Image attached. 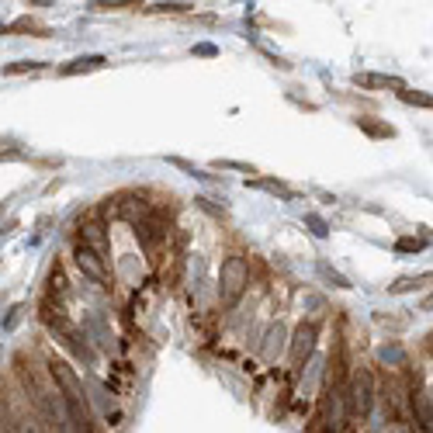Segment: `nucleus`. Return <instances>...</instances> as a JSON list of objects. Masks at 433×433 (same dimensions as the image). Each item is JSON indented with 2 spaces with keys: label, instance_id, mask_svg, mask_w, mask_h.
Segmentation results:
<instances>
[{
  "label": "nucleus",
  "instance_id": "1",
  "mask_svg": "<svg viewBox=\"0 0 433 433\" xmlns=\"http://www.w3.org/2000/svg\"><path fill=\"white\" fill-rule=\"evenodd\" d=\"M49 374L56 378V385H59V392H63V398H66L73 419L84 423V426H90V402H87V395H84V385H80L77 371H73L66 360L52 357V360H49Z\"/></svg>",
  "mask_w": 433,
  "mask_h": 433
},
{
  "label": "nucleus",
  "instance_id": "2",
  "mask_svg": "<svg viewBox=\"0 0 433 433\" xmlns=\"http://www.w3.org/2000/svg\"><path fill=\"white\" fill-rule=\"evenodd\" d=\"M250 288V264L243 257H226L219 271V302L222 309H233Z\"/></svg>",
  "mask_w": 433,
  "mask_h": 433
},
{
  "label": "nucleus",
  "instance_id": "3",
  "mask_svg": "<svg viewBox=\"0 0 433 433\" xmlns=\"http://www.w3.org/2000/svg\"><path fill=\"white\" fill-rule=\"evenodd\" d=\"M316 340H319V326H316V323H298V326H295V340H291V364H295V367H302V364L312 357Z\"/></svg>",
  "mask_w": 433,
  "mask_h": 433
},
{
  "label": "nucleus",
  "instance_id": "4",
  "mask_svg": "<svg viewBox=\"0 0 433 433\" xmlns=\"http://www.w3.org/2000/svg\"><path fill=\"white\" fill-rule=\"evenodd\" d=\"M77 267H80L90 281H97V285H104V281H108V267H104L101 253H97V250H90L87 243H80V247H77Z\"/></svg>",
  "mask_w": 433,
  "mask_h": 433
},
{
  "label": "nucleus",
  "instance_id": "5",
  "mask_svg": "<svg viewBox=\"0 0 433 433\" xmlns=\"http://www.w3.org/2000/svg\"><path fill=\"white\" fill-rule=\"evenodd\" d=\"M371 402H374V385H371V374L364 371V374L357 378V385H354L350 409H354L357 416H367V412H371Z\"/></svg>",
  "mask_w": 433,
  "mask_h": 433
},
{
  "label": "nucleus",
  "instance_id": "6",
  "mask_svg": "<svg viewBox=\"0 0 433 433\" xmlns=\"http://www.w3.org/2000/svg\"><path fill=\"white\" fill-rule=\"evenodd\" d=\"M354 84L364 87V90H398V94L405 90V84L398 77H385V73H357Z\"/></svg>",
  "mask_w": 433,
  "mask_h": 433
},
{
  "label": "nucleus",
  "instance_id": "7",
  "mask_svg": "<svg viewBox=\"0 0 433 433\" xmlns=\"http://www.w3.org/2000/svg\"><path fill=\"white\" fill-rule=\"evenodd\" d=\"M412 412L419 416L423 433H433V405H430V395L419 392V378H416V388H412Z\"/></svg>",
  "mask_w": 433,
  "mask_h": 433
},
{
  "label": "nucleus",
  "instance_id": "8",
  "mask_svg": "<svg viewBox=\"0 0 433 433\" xmlns=\"http://www.w3.org/2000/svg\"><path fill=\"white\" fill-rule=\"evenodd\" d=\"M101 66H108V59H104V56H80V59H70L66 66H59V77L94 73V70H101Z\"/></svg>",
  "mask_w": 433,
  "mask_h": 433
},
{
  "label": "nucleus",
  "instance_id": "9",
  "mask_svg": "<svg viewBox=\"0 0 433 433\" xmlns=\"http://www.w3.org/2000/svg\"><path fill=\"white\" fill-rule=\"evenodd\" d=\"M285 350V326L281 323H274L271 329H267V336H264V347H260V354H264V360H278V354Z\"/></svg>",
  "mask_w": 433,
  "mask_h": 433
},
{
  "label": "nucleus",
  "instance_id": "10",
  "mask_svg": "<svg viewBox=\"0 0 433 433\" xmlns=\"http://www.w3.org/2000/svg\"><path fill=\"white\" fill-rule=\"evenodd\" d=\"M423 285H433V271L430 274H416V278H398V281H392V295H405V291H412V288H423Z\"/></svg>",
  "mask_w": 433,
  "mask_h": 433
},
{
  "label": "nucleus",
  "instance_id": "11",
  "mask_svg": "<svg viewBox=\"0 0 433 433\" xmlns=\"http://www.w3.org/2000/svg\"><path fill=\"white\" fill-rule=\"evenodd\" d=\"M357 128H364L367 135H374V139H392L395 135V128L392 125H381L378 118H367V115H360L357 118Z\"/></svg>",
  "mask_w": 433,
  "mask_h": 433
},
{
  "label": "nucleus",
  "instance_id": "12",
  "mask_svg": "<svg viewBox=\"0 0 433 433\" xmlns=\"http://www.w3.org/2000/svg\"><path fill=\"white\" fill-rule=\"evenodd\" d=\"M39 70H46V63H35V59H28V63H11V66H4V73H8V77H18V73H39Z\"/></svg>",
  "mask_w": 433,
  "mask_h": 433
},
{
  "label": "nucleus",
  "instance_id": "13",
  "mask_svg": "<svg viewBox=\"0 0 433 433\" xmlns=\"http://www.w3.org/2000/svg\"><path fill=\"white\" fill-rule=\"evenodd\" d=\"M0 433H18V423H15V416H11V405L0 398Z\"/></svg>",
  "mask_w": 433,
  "mask_h": 433
},
{
  "label": "nucleus",
  "instance_id": "14",
  "mask_svg": "<svg viewBox=\"0 0 433 433\" xmlns=\"http://www.w3.org/2000/svg\"><path fill=\"white\" fill-rule=\"evenodd\" d=\"M405 104H419V108H433V97L430 94H423V90H402L398 94Z\"/></svg>",
  "mask_w": 433,
  "mask_h": 433
},
{
  "label": "nucleus",
  "instance_id": "15",
  "mask_svg": "<svg viewBox=\"0 0 433 433\" xmlns=\"http://www.w3.org/2000/svg\"><path fill=\"white\" fill-rule=\"evenodd\" d=\"M319 274H323L329 285H336V288H350V281H347L343 274H336V271H333L329 264H323V260H319Z\"/></svg>",
  "mask_w": 433,
  "mask_h": 433
},
{
  "label": "nucleus",
  "instance_id": "16",
  "mask_svg": "<svg viewBox=\"0 0 433 433\" xmlns=\"http://www.w3.org/2000/svg\"><path fill=\"white\" fill-rule=\"evenodd\" d=\"M423 247H426V240H412V236H405V240H398V243H395V250H398V253H419Z\"/></svg>",
  "mask_w": 433,
  "mask_h": 433
},
{
  "label": "nucleus",
  "instance_id": "17",
  "mask_svg": "<svg viewBox=\"0 0 433 433\" xmlns=\"http://www.w3.org/2000/svg\"><path fill=\"white\" fill-rule=\"evenodd\" d=\"M215 166H226V170H243V173H253V166H250V163H236V160H219Z\"/></svg>",
  "mask_w": 433,
  "mask_h": 433
},
{
  "label": "nucleus",
  "instance_id": "18",
  "mask_svg": "<svg viewBox=\"0 0 433 433\" xmlns=\"http://www.w3.org/2000/svg\"><path fill=\"white\" fill-rule=\"evenodd\" d=\"M305 222L316 229V236H326V233H329V229H326V222L319 219V215H305Z\"/></svg>",
  "mask_w": 433,
  "mask_h": 433
},
{
  "label": "nucleus",
  "instance_id": "19",
  "mask_svg": "<svg viewBox=\"0 0 433 433\" xmlns=\"http://www.w3.org/2000/svg\"><path fill=\"white\" fill-rule=\"evenodd\" d=\"M149 11H173L177 15V11H194V8L191 4H153Z\"/></svg>",
  "mask_w": 433,
  "mask_h": 433
},
{
  "label": "nucleus",
  "instance_id": "20",
  "mask_svg": "<svg viewBox=\"0 0 433 433\" xmlns=\"http://www.w3.org/2000/svg\"><path fill=\"white\" fill-rule=\"evenodd\" d=\"M194 52H198V56H215V46H198Z\"/></svg>",
  "mask_w": 433,
  "mask_h": 433
},
{
  "label": "nucleus",
  "instance_id": "21",
  "mask_svg": "<svg viewBox=\"0 0 433 433\" xmlns=\"http://www.w3.org/2000/svg\"><path fill=\"white\" fill-rule=\"evenodd\" d=\"M423 309H433V295H430V298H423Z\"/></svg>",
  "mask_w": 433,
  "mask_h": 433
},
{
  "label": "nucleus",
  "instance_id": "22",
  "mask_svg": "<svg viewBox=\"0 0 433 433\" xmlns=\"http://www.w3.org/2000/svg\"><path fill=\"white\" fill-rule=\"evenodd\" d=\"M430 402H433V395H430Z\"/></svg>",
  "mask_w": 433,
  "mask_h": 433
}]
</instances>
